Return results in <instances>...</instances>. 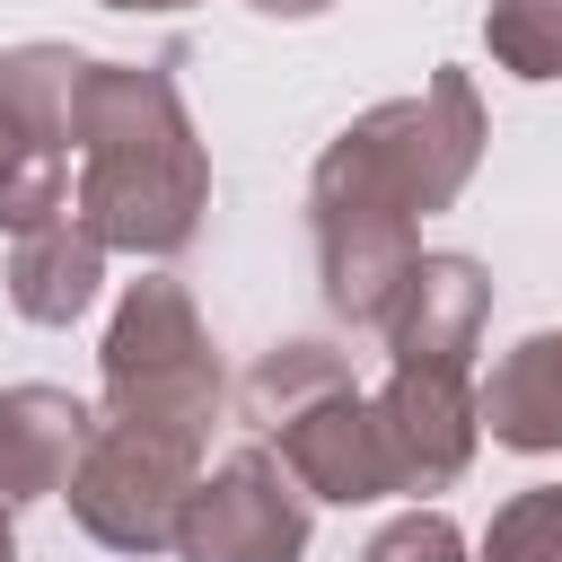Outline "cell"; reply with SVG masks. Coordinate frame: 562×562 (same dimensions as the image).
<instances>
[{
	"instance_id": "obj_10",
	"label": "cell",
	"mask_w": 562,
	"mask_h": 562,
	"mask_svg": "<svg viewBox=\"0 0 562 562\" xmlns=\"http://www.w3.org/2000/svg\"><path fill=\"white\" fill-rule=\"evenodd\" d=\"M97 281H105V246H97V228H88L79 211H53V220L18 228V246H9V307H18L26 325H70V316H88Z\"/></svg>"
},
{
	"instance_id": "obj_19",
	"label": "cell",
	"mask_w": 562,
	"mask_h": 562,
	"mask_svg": "<svg viewBox=\"0 0 562 562\" xmlns=\"http://www.w3.org/2000/svg\"><path fill=\"white\" fill-rule=\"evenodd\" d=\"M105 9H193V0H105Z\"/></svg>"
},
{
	"instance_id": "obj_14",
	"label": "cell",
	"mask_w": 562,
	"mask_h": 562,
	"mask_svg": "<svg viewBox=\"0 0 562 562\" xmlns=\"http://www.w3.org/2000/svg\"><path fill=\"white\" fill-rule=\"evenodd\" d=\"M53 211H70V158L44 149V140L0 105V228L18 237V228H35V220H53Z\"/></svg>"
},
{
	"instance_id": "obj_12",
	"label": "cell",
	"mask_w": 562,
	"mask_h": 562,
	"mask_svg": "<svg viewBox=\"0 0 562 562\" xmlns=\"http://www.w3.org/2000/svg\"><path fill=\"white\" fill-rule=\"evenodd\" d=\"M88 70H97V53H79V44H18V53H0V105H9L44 149L70 158Z\"/></svg>"
},
{
	"instance_id": "obj_16",
	"label": "cell",
	"mask_w": 562,
	"mask_h": 562,
	"mask_svg": "<svg viewBox=\"0 0 562 562\" xmlns=\"http://www.w3.org/2000/svg\"><path fill=\"white\" fill-rule=\"evenodd\" d=\"M483 562H562V483H527L492 509Z\"/></svg>"
},
{
	"instance_id": "obj_9",
	"label": "cell",
	"mask_w": 562,
	"mask_h": 562,
	"mask_svg": "<svg viewBox=\"0 0 562 562\" xmlns=\"http://www.w3.org/2000/svg\"><path fill=\"white\" fill-rule=\"evenodd\" d=\"M88 439H97V413L70 386H0V509L70 492Z\"/></svg>"
},
{
	"instance_id": "obj_6",
	"label": "cell",
	"mask_w": 562,
	"mask_h": 562,
	"mask_svg": "<svg viewBox=\"0 0 562 562\" xmlns=\"http://www.w3.org/2000/svg\"><path fill=\"white\" fill-rule=\"evenodd\" d=\"M369 422H378L395 492H448L474 465V439H483L465 369H386V386L369 395Z\"/></svg>"
},
{
	"instance_id": "obj_17",
	"label": "cell",
	"mask_w": 562,
	"mask_h": 562,
	"mask_svg": "<svg viewBox=\"0 0 562 562\" xmlns=\"http://www.w3.org/2000/svg\"><path fill=\"white\" fill-rule=\"evenodd\" d=\"M360 562H465V536L448 509H404L360 544Z\"/></svg>"
},
{
	"instance_id": "obj_15",
	"label": "cell",
	"mask_w": 562,
	"mask_h": 562,
	"mask_svg": "<svg viewBox=\"0 0 562 562\" xmlns=\"http://www.w3.org/2000/svg\"><path fill=\"white\" fill-rule=\"evenodd\" d=\"M483 44L509 79H562V0H492Z\"/></svg>"
},
{
	"instance_id": "obj_13",
	"label": "cell",
	"mask_w": 562,
	"mask_h": 562,
	"mask_svg": "<svg viewBox=\"0 0 562 562\" xmlns=\"http://www.w3.org/2000/svg\"><path fill=\"white\" fill-rule=\"evenodd\" d=\"M334 386H351V360H342L334 342H272V351L246 369L237 404H246V422L272 439L290 413H307V404H316V395H334Z\"/></svg>"
},
{
	"instance_id": "obj_7",
	"label": "cell",
	"mask_w": 562,
	"mask_h": 562,
	"mask_svg": "<svg viewBox=\"0 0 562 562\" xmlns=\"http://www.w3.org/2000/svg\"><path fill=\"white\" fill-rule=\"evenodd\" d=\"M492 316V281L474 255H413V272L395 281L378 334L395 351V369H465L474 378V342Z\"/></svg>"
},
{
	"instance_id": "obj_4",
	"label": "cell",
	"mask_w": 562,
	"mask_h": 562,
	"mask_svg": "<svg viewBox=\"0 0 562 562\" xmlns=\"http://www.w3.org/2000/svg\"><path fill=\"white\" fill-rule=\"evenodd\" d=\"M202 483V439L184 430H149V422H97L79 474H70V518L114 544V553H158L176 544V518Z\"/></svg>"
},
{
	"instance_id": "obj_8",
	"label": "cell",
	"mask_w": 562,
	"mask_h": 562,
	"mask_svg": "<svg viewBox=\"0 0 562 562\" xmlns=\"http://www.w3.org/2000/svg\"><path fill=\"white\" fill-rule=\"evenodd\" d=\"M281 474L307 492V501H386V448H378V422H369V395L360 386H334L316 395L307 413H290L281 430Z\"/></svg>"
},
{
	"instance_id": "obj_1",
	"label": "cell",
	"mask_w": 562,
	"mask_h": 562,
	"mask_svg": "<svg viewBox=\"0 0 562 562\" xmlns=\"http://www.w3.org/2000/svg\"><path fill=\"white\" fill-rule=\"evenodd\" d=\"M483 167V97L465 70H430L422 97H386L342 123L307 176L316 211V272L342 325H378L395 281L422 255V220L465 193Z\"/></svg>"
},
{
	"instance_id": "obj_18",
	"label": "cell",
	"mask_w": 562,
	"mask_h": 562,
	"mask_svg": "<svg viewBox=\"0 0 562 562\" xmlns=\"http://www.w3.org/2000/svg\"><path fill=\"white\" fill-rule=\"evenodd\" d=\"M246 9H263V18H325L334 0H246Z\"/></svg>"
},
{
	"instance_id": "obj_11",
	"label": "cell",
	"mask_w": 562,
	"mask_h": 562,
	"mask_svg": "<svg viewBox=\"0 0 562 562\" xmlns=\"http://www.w3.org/2000/svg\"><path fill=\"white\" fill-rule=\"evenodd\" d=\"M474 430H492V448L518 457L562 448V334H527L492 360V378L474 386Z\"/></svg>"
},
{
	"instance_id": "obj_20",
	"label": "cell",
	"mask_w": 562,
	"mask_h": 562,
	"mask_svg": "<svg viewBox=\"0 0 562 562\" xmlns=\"http://www.w3.org/2000/svg\"><path fill=\"white\" fill-rule=\"evenodd\" d=\"M0 562H18V536H9V509H0Z\"/></svg>"
},
{
	"instance_id": "obj_5",
	"label": "cell",
	"mask_w": 562,
	"mask_h": 562,
	"mask_svg": "<svg viewBox=\"0 0 562 562\" xmlns=\"http://www.w3.org/2000/svg\"><path fill=\"white\" fill-rule=\"evenodd\" d=\"M299 553H307V492L281 474L272 448L220 457L176 518V562H299Z\"/></svg>"
},
{
	"instance_id": "obj_2",
	"label": "cell",
	"mask_w": 562,
	"mask_h": 562,
	"mask_svg": "<svg viewBox=\"0 0 562 562\" xmlns=\"http://www.w3.org/2000/svg\"><path fill=\"white\" fill-rule=\"evenodd\" d=\"M70 211L105 255H184L211 202V158L158 61H97L70 140Z\"/></svg>"
},
{
	"instance_id": "obj_3",
	"label": "cell",
	"mask_w": 562,
	"mask_h": 562,
	"mask_svg": "<svg viewBox=\"0 0 562 562\" xmlns=\"http://www.w3.org/2000/svg\"><path fill=\"white\" fill-rule=\"evenodd\" d=\"M105 422H149V430H184L211 448V422H220V351L184 299V281L149 272L123 290L114 325H105Z\"/></svg>"
}]
</instances>
